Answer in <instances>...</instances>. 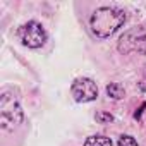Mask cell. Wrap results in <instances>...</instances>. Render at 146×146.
Listing matches in <instances>:
<instances>
[{
  "instance_id": "obj_1",
  "label": "cell",
  "mask_w": 146,
  "mask_h": 146,
  "mask_svg": "<svg viewBox=\"0 0 146 146\" xmlns=\"http://www.w3.org/2000/svg\"><path fill=\"white\" fill-rule=\"evenodd\" d=\"M125 23V12L115 7H102L96 9L91 16V31L98 38L112 36L122 24Z\"/></svg>"
},
{
  "instance_id": "obj_2",
  "label": "cell",
  "mask_w": 146,
  "mask_h": 146,
  "mask_svg": "<svg viewBox=\"0 0 146 146\" xmlns=\"http://www.w3.org/2000/svg\"><path fill=\"white\" fill-rule=\"evenodd\" d=\"M0 122L4 129L14 127L23 122V110L14 95L9 93V90L2 91L0 96Z\"/></svg>"
},
{
  "instance_id": "obj_3",
  "label": "cell",
  "mask_w": 146,
  "mask_h": 146,
  "mask_svg": "<svg viewBox=\"0 0 146 146\" xmlns=\"http://www.w3.org/2000/svg\"><path fill=\"white\" fill-rule=\"evenodd\" d=\"M117 46L120 53H146V23L125 31Z\"/></svg>"
},
{
  "instance_id": "obj_4",
  "label": "cell",
  "mask_w": 146,
  "mask_h": 146,
  "mask_svg": "<svg viewBox=\"0 0 146 146\" xmlns=\"http://www.w3.org/2000/svg\"><path fill=\"white\" fill-rule=\"evenodd\" d=\"M17 38L28 48H40L46 41V31L36 21H29L17 29Z\"/></svg>"
},
{
  "instance_id": "obj_5",
  "label": "cell",
  "mask_w": 146,
  "mask_h": 146,
  "mask_svg": "<svg viewBox=\"0 0 146 146\" xmlns=\"http://www.w3.org/2000/svg\"><path fill=\"white\" fill-rule=\"evenodd\" d=\"M70 91H72L74 100L79 102V103L93 102L98 96V86L90 78H79V79H76L74 83H72V86H70Z\"/></svg>"
},
{
  "instance_id": "obj_6",
  "label": "cell",
  "mask_w": 146,
  "mask_h": 146,
  "mask_svg": "<svg viewBox=\"0 0 146 146\" xmlns=\"http://www.w3.org/2000/svg\"><path fill=\"white\" fill-rule=\"evenodd\" d=\"M84 146H112V139L105 136H91L86 139Z\"/></svg>"
},
{
  "instance_id": "obj_7",
  "label": "cell",
  "mask_w": 146,
  "mask_h": 146,
  "mask_svg": "<svg viewBox=\"0 0 146 146\" xmlns=\"http://www.w3.org/2000/svg\"><path fill=\"white\" fill-rule=\"evenodd\" d=\"M107 95L113 100H120V98H124V88L119 83H110L107 86Z\"/></svg>"
},
{
  "instance_id": "obj_8",
  "label": "cell",
  "mask_w": 146,
  "mask_h": 146,
  "mask_svg": "<svg viewBox=\"0 0 146 146\" xmlns=\"http://www.w3.org/2000/svg\"><path fill=\"white\" fill-rule=\"evenodd\" d=\"M119 146H137V143L131 136H120L119 137Z\"/></svg>"
},
{
  "instance_id": "obj_9",
  "label": "cell",
  "mask_w": 146,
  "mask_h": 146,
  "mask_svg": "<svg viewBox=\"0 0 146 146\" xmlns=\"http://www.w3.org/2000/svg\"><path fill=\"white\" fill-rule=\"evenodd\" d=\"M96 120L102 122V124H107V122H112V120H113V115L105 113V112H98V113H96Z\"/></svg>"
},
{
  "instance_id": "obj_10",
  "label": "cell",
  "mask_w": 146,
  "mask_h": 146,
  "mask_svg": "<svg viewBox=\"0 0 146 146\" xmlns=\"http://www.w3.org/2000/svg\"><path fill=\"white\" fill-rule=\"evenodd\" d=\"M144 108H146V103H143V105L139 107V110H137V112L134 113V117H136V119H141V113L144 112Z\"/></svg>"
}]
</instances>
